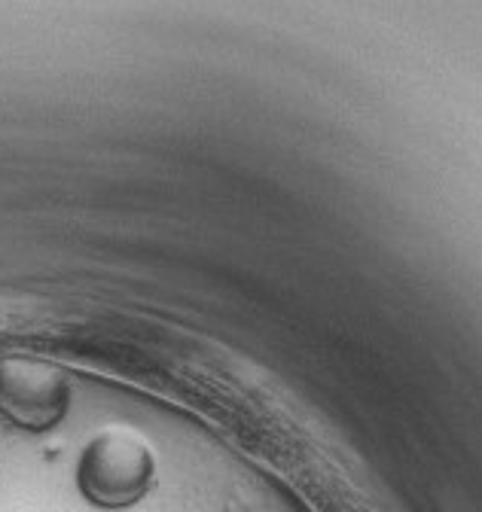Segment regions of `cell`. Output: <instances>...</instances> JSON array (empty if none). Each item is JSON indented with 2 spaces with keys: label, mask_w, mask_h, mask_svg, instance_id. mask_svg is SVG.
Returning <instances> with one entry per match:
<instances>
[{
  "label": "cell",
  "mask_w": 482,
  "mask_h": 512,
  "mask_svg": "<svg viewBox=\"0 0 482 512\" xmlns=\"http://www.w3.org/2000/svg\"><path fill=\"white\" fill-rule=\"evenodd\" d=\"M156 479V458L144 436L129 427L95 433L77 461V488L101 509L135 506Z\"/></svg>",
  "instance_id": "cell-1"
},
{
  "label": "cell",
  "mask_w": 482,
  "mask_h": 512,
  "mask_svg": "<svg viewBox=\"0 0 482 512\" xmlns=\"http://www.w3.org/2000/svg\"><path fill=\"white\" fill-rule=\"evenodd\" d=\"M71 406L68 375L34 357L0 360V415L22 430L46 433L62 424Z\"/></svg>",
  "instance_id": "cell-2"
}]
</instances>
